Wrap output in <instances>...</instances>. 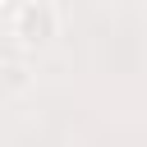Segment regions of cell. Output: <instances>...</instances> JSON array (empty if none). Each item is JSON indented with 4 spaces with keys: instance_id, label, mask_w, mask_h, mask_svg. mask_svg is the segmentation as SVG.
<instances>
[{
    "instance_id": "cell-1",
    "label": "cell",
    "mask_w": 147,
    "mask_h": 147,
    "mask_svg": "<svg viewBox=\"0 0 147 147\" xmlns=\"http://www.w3.org/2000/svg\"><path fill=\"white\" fill-rule=\"evenodd\" d=\"M55 32H60V14H55L51 0H23V5L14 9V37H18V41L41 46V41H51Z\"/></svg>"
},
{
    "instance_id": "cell-2",
    "label": "cell",
    "mask_w": 147,
    "mask_h": 147,
    "mask_svg": "<svg viewBox=\"0 0 147 147\" xmlns=\"http://www.w3.org/2000/svg\"><path fill=\"white\" fill-rule=\"evenodd\" d=\"M0 5H5V0H0Z\"/></svg>"
}]
</instances>
